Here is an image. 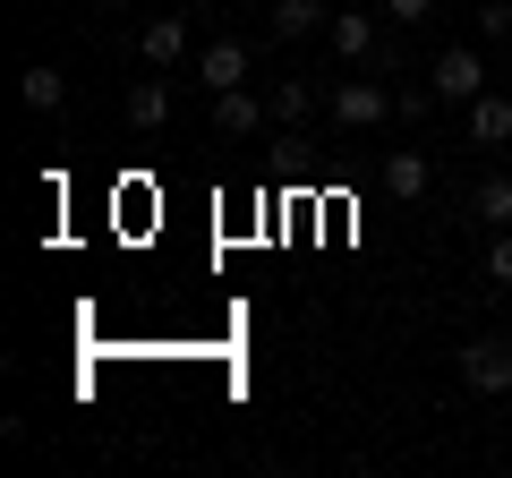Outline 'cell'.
<instances>
[{"label": "cell", "mask_w": 512, "mask_h": 478, "mask_svg": "<svg viewBox=\"0 0 512 478\" xmlns=\"http://www.w3.org/2000/svg\"><path fill=\"white\" fill-rule=\"evenodd\" d=\"M384 18H393V26H419V18H436V0H384Z\"/></svg>", "instance_id": "18"}, {"label": "cell", "mask_w": 512, "mask_h": 478, "mask_svg": "<svg viewBox=\"0 0 512 478\" xmlns=\"http://www.w3.org/2000/svg\"><path fill=\"white\" fill-rule=\"evenodd\" d=\"M274 120V103H256L248 86H231V94H214V137H256Z\"/></svg>", "instance_id": "7"}, {"label": "cell", "mask_w": 512, "mask_h": 478, "mask_svg": "<svg viewBox=\"0 0 512 478\" xmlns=\"http://www.w3.org/2000/svg\"><path fill=\"white\" fill-rule=\"evenodd\" d=\"M487 282H504V291H512V231L487 239Z\"/></svg>", "instance_id": "17"}, {"label": "cell", "mask_w": 512, "mask_h": 478, "mask_svg": "<svg viewBox=\"0 0 512 478\" xmlns=\"http://www.w3.org/2000/svg\"><path fill=\"white\" fill-rule=\"evenodd\" d=\"M461 137L470 146H512V94H478V103H461Z\"/></svg>", "instance_id": "4"}, {"label": "cell", "mask_w": 512, "mask_h": 478, "mask_svg": "<svg viewBox=\"0 0 512 478\" xmlns=\"http://www.w3.org/2000/svg\"><path fill=\"white\" fill-rule=\"evenodd\" d=\"M197 86H205V94L248 86V43H231V35H222V43H205V52H197Z\"/></svg>", "instance_id": "5"}, {"label": "cell", "mask_w": 512, "mask_h": 478, "mask_svg": "<svg viewBox=\"0 0 512 478\" xmlns=\"http://www.w3.org/2000/svg\"><path fill=\"white\" fill-rule=\"evenodd\" d=\"M427 86H436L444 103H478V94H487V60H478L470 43H444V52L427 60Z\"/></svg>", "instance_id": "1"}, {"label": "cell", "mask_w": 512, "mask_h": 478, "mask_svg": "<svg viewBox=\"0 0 512 478\" xmlns=\"http://www.w3.org/2000/svg\"><path fill=\"white\" fill-rule=\"evenodd\" d=\"M384 188H393V197H402V205H419L427 197V154H384Z\"/></svg>", "instance_id": "13"}, {"label": "cell", "mask_w": 512, "mask_h": 478, "mask_svg": "<svg viewBox=\"0 0 512 478\" xmlns=\"http://www.w3.org/2000/svg\"><path fill=\"white\" fill-rule=\"evenodd\" d=\"M265 103H274V120H282V129H308V120H316V86H308V77H282V86L265 94Z\"/></svg>", "instance_id": "12"}, {"label": "cell", "mask_w": 512, "mask_h": 478, "mask_svg": "<svg viewBox=\"0 0 512 478\" xmlns=\"http://www.w3.org/2000/svg\"><path fill=\"white\" fill-rule=\"evenodd\" d=\"M461 385H470V393H512V342H504V333L461 342Z\"/></svg>", "instance_id": "3"}, {"label": "cell", "mask_w": 512, "mask_h": 478, "mask_svg": "<svg viewBox=\"0 0 512 478\" xmlns=\"http://www.w3.org/2000/svg\"><path fill=\"white\" fill-rule=\"evenodd\" d=\"M384 120H393V86H376V77L333 86V129H384Z\"/></svg>", "instance_id": "2"}, {"label": "cell", "mask_w": 512, "mask_h": 478, "mask_svg": "<svg viewBox=\"0 0 512 478\" xmlns=\"http://www.w3.org/2000/svg\"><path fill=\"white\" fill-rule=\"evenodd\" d=\"M478 35H487V43L512 35V0H478Z\"/></svg>", "instance_id": "16"}, {"label": "cell", "mask_w": 512, "mask_h": 478, "mask_svg": "<svg viewBox=\"0 0 512 478\" xmlns=\"http://www.w3.org/2000/svg\"><path fill=\"white\" fill-rule=\"evenodd\" d=\"M461 205H470V222H487V231H512V180H504V171H487Z\"/></svg>", "instance_id": "10"}, {"label": "cell", "mask_w": 512, "mask_h": 478, "mask_svg": "<svg viewBox=\"0 0 512 478\" xmlns=\"http://www.w3.org/2000/svg\"><path fill=\"white\" fill-rule=\"evenodd\" d=\"M325 43H333V60H376V18L367 9H333V26H325Z\"/></svg>", "instance_id": "6"}, {"label": "cell", "mask_w": 512, "mask_h": 478, "mask_svg": "<svg viewBox=\"0 0 512 478\" xmlns=\"http://www.w3.org/2000/svg\"><path fill=\"white\" fill-rule=\"evenodd\" d=\"M325 0H274V35L282 43H308V35H325Z\"/></svg>", "instance_id": "11"}, {"label": "cell", "mask_w": 512, "mask_h": 478, "mask_svg": "<svg viewBox=\"0 0 512 478\" xmlns=\"http://www.w3.org/2000/svg\"><path fill=\"white\" fill-rule=\"evenodd\" d=\"M436 103H444L436 86H393V120H427Z\"/></svg>", "instance_id": "15"}, {"label": "cell", "mask_w": 512, "mask_h": 478, "mask_svg": "<svg viewBox=\"0 0 512 478\" xmlns=\"http://www.w3.org/2000/svg\"><path fill=\"white\" fill-rule=\"evenodd\" d=\"M103 9H120V0H103Z\"/></svg>", "instance_id": "19"}, {"label": "cell", "mask_w": 512, "mask_h": 478, "mask_svg": "<svg viewBox=\"0 0 512 478\" xmlns=\"http://www.w3.org/2000/svg\"><path fill=\"white\" fill-rule=\"evenodd\" d=\"M120 111H128V129H137V137H154V129L171 120V86H163V77H137Z\"/></svg>", "instance_id": "9"}, {"label": "cell", "mask_w": 512, "mask_h": 478, "mask_svg": "<svg viewBox=\"0 0 512 478\" xmlns=\"http://www.w3.org/2000/svg\"><path fill=\"white\" fill-rule=\"evenodd\" d=\"M137 52H146V69H180L188 60V18H146Z\"/></svg>", "instance_id": "8"}, {"label": "cell", "mask_w": 512, "mask_h": 478, "mask_svg": "<svg viewBox=\"0 0 512 478\" xmlns=\"http://www.w3.org/2000/svg\"><path fill=\"white\" fill-rule=\"evenodd\" d=\"M18 94H26V111H60V103H69V77H60V69H26Z\"/></svg>", "instance_id": "14"}]
</instances>
